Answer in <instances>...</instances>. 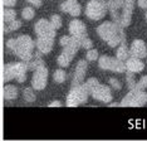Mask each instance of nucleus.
I'll use <instances>...</instances> for the list:
<instances>
[{
    "label": "nucleus",
    "mask_w": 147,
    "mask_h": 141,
    "mask_svg": "<svg viewBox=\"0 0 147 141\" xmlns=\"http://www.w3.org/2000/svg\"><path fill=\"white\" fill-rule=\"evenodd\" d=\"M23 97H24L25 102H29V103H33L36 100V96L32 88H25L23 91Z\"/></svg>",
    "instance_id": "obj_25"
},
{
    "label": "nucleus",
    "mask_w": 147,
    "mask_h": 141,
    "mask_svg": "<svg viewBox=\"0 0 147 141\" xmlns=\"http://www.w3.org/2000/svg\"><path fill=\"white\" fill-rule=\"evenodd\" d=\"M62 103L59 102V101H53V102L49 103V107H61Z\"/></svg>",
    "instance_id": "obj_39"
},
{
    "label": "nucleus",
    "mask_w": 147,
    "mask_h": 141,
    "mask_svg": "<svg viewBox=\"0 0 147 141\" xmlns=\"http://www.w3.org/2000/svg\"><path fill=\"white\" fill-rule=\"evenodd\" d=\"M69 39H71V37H69V35H64V37H62V38H61L59 43H61V45H62V47H64L67 43L69 42Z\"/></svg>",
    "instance_id": "obj_36"
},
{
    "label": "nucleus",
    "mask_w": 147,
    "mask_h": 141,
    "mask_svg": "<svg viewBox=\"0 0 147 141\" xmlns=\"http://www.w3.org/2000/svg\"><path fill=\"white\" fill-rule=\"evenodd\" d=\"M28 3H30L32 5H34L36 6V8H39V6L42 5V0H26Z\"/></svg>",
    "instance_id": "obj_38"
},
{
    "label": "nucleus",
    "mask_w": 147,
    "mask_h": 141,
    "mask_svg": "<svg viewBox=\"0 0 147 141\" xmlns=\"http://www.w3.org/2000/svg\"><path fill=\"white\" fill-rule=\"evenodd\" d=\"M3 77H4V82H9V81L15 78V73L13 69V64H5L4 66V72H3Z\"/></svg>",
    "instance_id": "obj_22"
},
{
    "label": "nucleus",
    "mask_w": 147,
    "mask_h": 141,
    "mask_svg": "<svg viewBox=\"0 0 147 141\" xmlns=\"http://www.w3.org/2000/svg\"><path fill=\"white\" fill-rule=\"evenodd\" d=\"M69 33L72 37H76L78 39H82L87 37V26L83 22L78 19H73L69 23Z\"/></svg>",
    "instance_id": "obj_11"
},
{
    "label": "nucleus",
    "mask_w": 147,
    "mask_h": 141,
    "mask_svg": "<svg viewBox=\"0 0 147 141\" xmlns=\"http://www.w3.org/2000/svg\"><path fill=\"white\" fill-rule=\"evenodd\" d=\"M53 79L55 83H63L67 79V72L64 69H57L53 75Z\"/></svg>",
    "instance_id": "obj_24"
},
{
    "label": "nucleus",
    "mask_w": 147,
    "mask_h": 141,
    "mask_svg": "<svg viewBox=\"0 0 147 141\" xmlns=\"http://www.w3.org/2000/svg\"><path fill=\"white\" fill-rule=\"evenodd\" d=\"M79 43H81V48H84L87 50L91 49L92 45H93L92 40L89 39V38H87V37H84V38H82V39H79Z\"/></svg>",
    "instance_id": "obj_32"
},
{
    "label": "nucleus",
    "mask_w": 147,
    "mask_h": 141,
    "mask_svg": "<svg viewBox=\"0 0 147 141\" xmlns=\"http://www.w3.org/2000/svg\"><path fill=\"white\" fill-rule=\"evenodd\" d=\"M108 12V6L105 3L91 0L86 6V15L91 20H99L103 19Z\"/></svg>",
    "instance_id": "obj_5"
},
{
    "label": "nucleus",
    "mask_w": 147,
    "mask_h": 141,
    "mask_svg": "<svg viewBox=\"0 0 147 141\" xmlns=\"http://www.w3.org/2000/svg\"><path fill=\"white\" fill-rule=\"evenodd\" d=\"M98 66L101 69L112 70V72H116V73L126 72V63L123 60H119L118 58H112V57H108V56H102L99 58Z\"/></svg>",
    "instance_id": "obj_6"
},
{
    "label": "nucleus",
    "mask_w": 147,
    "mask_h": 141,
    "mask_svg": "<svg viewBox=\"0 0 147 141\" xmlns=\"http://www.w3.org/2000/svg\"><path fill=\"white\" fill-rule=\"evenodd\" d=\"M97 1H101V3H105V4H107V3H108V0H97Z\"/></svg>",
    "instance_id": "obj_41"
},
{
    "label": "nucleus",
    "mask_w": 147,
    "mask_h": 141,
    "mask_svg": "<svg viewBox=\"0 0 147 141\" xmlns=\"http://www.w3.org/2000/svg\"><path fill=\"white\" fill-rule=\"evenodd\" d=\"M97 33H98L99 38L107 42V44L112 48L126 43V35L123 32V28L113 20L112 22H103L97 28Z\"/></svg>",
    "instance_id": "obj_1"
},
{
    "label": "nucleus",
    "mask_w": 147,
    "mask_h": 141,
    "mask_svg": "<svg viewBox=\"0 0 147 141\" xmlns=\"http://www.w3.org/2000/svg\"><path fill=\"white\" fill-rule=\"evenodd\" d=\"M22 16H23V19H25V20H32L35 16L34 9L29 8V6L28 8H24L23 9V12H22Z\"/></svg>",
    "instance_id": "obj_29"
},
{
    "label": "nucleus",
    "mask_w": 147,
    "mask_h": 141,
    "mask_svg": "<svg viewBox=\"0 0 147 141\" xmlns=\"http://www.w3.org/2000/svg\"><path fill=\"white\" fill-rule=\"evenodd\" d=\"M3 4H4L6 8H11L16 4V0H3Z\"/></svg>",
    "instance_id": "obj_35"
},
{
    "label": "nucleus",
    "mask_w": 147,
    "mask_h": 141,
    "mask_svg": "<svg viewBox=\"0 0 147 141\" xmlns=\"http://www.w3.org/2000/svg\"><path fill=\"white\" fill-rule=\"evenodd\" d=\"M146 19H147V12H146Z\"/></svg>",
    "instance_id": "obj_42"
},
{
    "label": "nucleus",
    "mask_w": 147,
    "mask_h": 141,
    "mask_svg": "<svg viewBox=\"0 0 147 141\" xmlns=\"http://www.w3.org/2000/svg\"><path fill=\"white\" fill-rule=\"evenodd\" d=\"M91 93L88 92V89L84 87V85H79L72 87V89L69 91L68 96H67V102L65 105L68 107H77L82 103H86L88 100V96Z\"/></svg>",
    "instance_id": "obj_3"
},
{
    "label": "nucleus",
    "mask_w": 147,
    "mask_h": 141,
    "mask_svg": "<svg viewBox=\"0 0 147 141\" xmlns=\"http://www.w3.org/2000/svg\"><path fill=\"white\" fill-rule=\"evenodd\" d=\"M109 86H111L113 89H116V91H118V89L122 88L121 82H119L118 79H116V78H109Z\"/></svg>",
    "instance_id": "obj_34"
},
{
    "label": "nucleus",
    "mask_w": 147,
    "mask_h": 141,
    "mask_svg": "<svg viewBox=\"0 0 147 141\" xmlns=\"http://www.w3.org/2000/svg\"><path fill=\"white\" fill-rule=\"evenodd\" d=\"M116 58H118L119 60H123V62H126L129 58V49L127 48L126 43L119 44L118 49L116 50Z\"/></svg>",
    "instance_id": "obj_20"
},
{
    "label": "nucleus",
    "mask_w": 147,
    "mask_h": 141,
    "mask_svg": "<svg viewBox=\"0 0 147 141\" xmlns=\"http://www.w3.org/2000/svg\"><path fill=\"white\" fill-rule=\"evenodd\" d=\"M5 45L22 60L29 62L33 57V49L35 47V42L29 35H20L16 39L6 40Z\"/></svg>",
    "instance_id": "obj_2"
},
{
    "label": "nucleus",
    "mask_w": 147,
    "mask_h": 141,
    "mask_svg": "<svg viewBox=\"0 0 147 141\" xmlns=\"http://www.w3.org/2000/svg\"><path fill=\"white\" fill-rule=\"evenodd\" d=\"M53 45H54V39L38 37V39L35 40V47L38 48V50L42 54H48L49 52H52Z\"/></svg>",
    "instance_id": "obj_16"
},
{
    "label": "nucleus",
    "mask_w": 147,
    "mask_h": 141,
    "mask_svg": "<svg viewBox=\"0 0 147 141\" xmlns=\"http://www.w3.org/2000/svg\"><path fill=\"white\" fill-rule=\"evenodd\" d=\"M135 1H137V0H123L121 22H119V26H122V28H126V26H128L129 24H131L132 12H133V6H135Z\"/></svg>",
    "instance_id": "obj_9"
},
{
    "label": "nucleus",
    "mask_w": 147,
    "mask_h": 141,
    "mask_svg": "<svg viewBox=\"0 0 147 141\" xmlns=\"http://www.w3.org/2000/svg\"><path fill=\"white\" fill-rule=\"evenodd\" d=\"M51 23H52V25L54 26V29L57 30V29H59L62 26V18L58 14H54L51 18Z\"/></svg>",
    "instance_id": "obj_31"
},
{
    "label": "nucleus",
    "mask_w": 147,
    "mask_h": 141,
    "mask_svg": "<svg viewBox=\"0 0 147 141\" xmlns=\"http://www.w3.org/2000/svg\"><path fill=\"white\" fill-rule=\"evenodd\" d=\"M126 82H127V86H128V88H129V89H135V88H136L137 81L135 79V77H133V73H132V72H128V70H127Z\"/></svg>",
    "instance_id": "obj_28"
},
{
    "label": "nucleus",
    "mask_w": 147,
    "mask_h": 141,
    "mask_svg": "<svg viewBox=\"0 0 147 141\" xmlns=\"http://www.w3.org/2000/svg\"><path fill=\"white\" fill-rule=\"evenodd\" d=\"M13 69L15 73V79L19 83H24L26 81V70H28V64L26 62H18V63H13Z\"/></svg>",
    "instance_id": "obj_15"
},
{
    "label": "nucleus",
    "mask_w": 147,
    "mask_h": 141,
    "mask_svg": "<svg viewBox=\"0 0 147 141\" xmlns=\"http://www.w3.org/2000/svg\"><path fill=\"white\" fill-rule=\"evenodd\" d=\"M73 57H74L73 54H69V53H67V52L63 50L62 54H59L58 59H57V63H58L61 67H63V68H64V67H68L69 64H71Z\"/></svg>",
    "instance_id": "obj_21"
},
{
    "label": "nucleus",
    "mask_w": 147,
    "mask_h": 141,
    "mask_svg": "<svg viewBox=\"0 0 147 141\" xmlns=\"http://www.w3.org/2000/svg\"><path fill=\"white\" fill-rule=\"evenodd\" d=\"M22 26V22L20 20H13L10 23H5L4 25V33H9V32H13V30H16Z\"/></svg>",
    "instance_id": "obj_23"
},
{
    "label": "nucleus",
    "mask_w": 147,
    "mask_h": 141,
    "mask_svg": "<svg viewBox=\"0 0 147 141\" xmlns=\"http://www.w3.org/2000/svg\"><path fill=\"white\" fill-rule=\"evenodd\" d=\"M137 4H138L140 8L147 9V0H137Z\"/></svg>",
    "instance_id": "obj_37"
},
{
    "label": "nucleus",
    "mask_w": 147,
    "mask_h": 141,
    "mask_svg": "<svg viewBox=\"0 0 147 141\" xmlns=\"http://www.w3.org/2000/svg\"><path fill=\"white\" fill-rule=\"evenodd\" d=\"M40 54H42V53L38 50L35 54H33L32 59L29 60V62H26V64H28V68L30 69V70H35V69H38V68H40V67H43V66H45L44 64V60H43Z\"/></svg>",
    "instance_id": "obj_18"
},
{
    "label": "nucleus",
    "mask_w": 147,
    "mask_h": 141,
    "mask_svg": "<svg viewBox=\"0 0 147 141\" xmlns=\"http://www.w3.org/2000/svg\"><path fill=\"white\" fill-rule=\"evenodd\" d=\"M83 85H84V87H86L87 89H88L89 93H92L93 89H94L96 87L99 85V82H98V81H97L96 78H89V79H87L86 82H83Z\"/></svg>",
    "instance_id": "obj_27"
},
{
    "label": "nucleus",
    "mask_w": 147,
    "mask_h": 141,
    "mask_svg": "<svg viewBox=\"0 0 147 141\" xmlns=\"http://www.w3.org/2000/svg\"><path fill=\"white\" fill-rule=\"evenodd\" d=\"M47 81H48V69L45 66L34 70V75L32 78V86L36 91H42L47 87Z\"/></svg>",
    "instance_id": "obj_8"
},
{
    "label": "nucleus",
    "mask_w": 147,
    "mask_h": 141,
    "mask_svg": "<svg viewBox=\"0 0 147 141\" xmlns=\"http://www.w3.org/2000/svg\"><path fill=\"white\" fill-rule=\"evenodd\" d=\"M34 30H35L36 35L42 37V38H49V39L55 38V29H54V26L52 25L51 20L39 19L38 22L35 23Z\"/></svg>",
    "instance_id": "obj_7"
},
{
    "label": "nucleus",
    "mask_w": 147,
    "mask_h": 141,
    "mask_svg": "<svg viewBox=\"0 0 147 141\" xmlns=\"http://www.w3.org/2000/svg\"><path fill=\"white\" fill-rule=\"evenodd\" d=\"M112 107H116V106H119V103H109Z\"/></svg>",
    "instance_id": "obj_40"
},
{
    "label": "nucleus",
    "mask_w": 147,
    "mask_h": 141,
    "mask_svg": "<svg viewBox=\"0 0 147 141\" xmlns=\"http://www.w3.org/2000/svg\"><path fill=\"white\" fill-rule=\"evenodd\" d=\"M91 95L94 100L99 101V102H103V103H111V101H112L111 88L106 85H98L93 89V92Z\"/></svg>",
    "instance_id": "obj_10"
},
{
    "label": "nucleus",
    "mask_w": 147,
    "mask_h": 141,
    "mask_svg": "<svg viewBox=\"0 0 147 141\" xmlns=\"http://www.w3.org/2000/svg\"><path fill=\"white\" fill-rule=\"evenodd\" d=\"M146 58H147V57H146Z\"/></svg>",
    "instance_id": "obj_43"
},
{
    "label": "nucleus",
    "mask_w": 147,
    "mask_h": 141,
    "mask_svg": "<svg viewBox=\"0 0 147 141\" xmlns=\"http://www.w3.org/2000/svg\"><path fill=\"white\" fill-rule=\"evenodd\" d=\"M147 103V93L141 89H129V92L123 97L119 106L122 107H141Z\"/></svg>",
    "instance_id": "obj_4"
},
{
    "label": "nucleus",
    "mask_w": 147,
    "mask_h": 141,
    "mask_svg": "<svg viewBox=\"0 0 147 141\" xmlns=\"http://www.w3.org/2000/svg\"><path fill=\"white\" fill-rule=\"evenodd\" d=\"M125 63H126V70L132 72V73H140L143 70V68H145V63H143L140 58H136V57L128 58Z\"/></svg>",
    "instance_id": "obj_17"
},
{
    "label": "nucleus",
    "mask_w": 147,
    "mask_h": 141,
    "mask_svg": "<svg viewBox=\"0 0 147 141\" xmlns=\"http://www.w3.org/2000/svg\"><path fill=\"white\" fill-rule=\"evenodd\" d=\"M86 58L87 60H89V62H94V60L98 59V50L97 49H88V52H87V54H86Z\"/></svg>",
    "instance_id": "obj_30"
},
{
    "label": "nucleus",
    "mask_w": 147,
    "mask_h": 141,
    "mask_svg": "<svg viewBox=\"0 0 147 141\" xmlns=\"http://www.w3.org/2000/svg\"><path fill=\"white\" fill-rule=\"evenodd\" d=\"M147 88V76H143L141 79L137 82L136 85V89H141V91H145Z\"/></svg>",
    "instance_id": "obj_33"
},
{
    "label": "nucleus",
    "mask_w": 147,
    "mask_h": 141,
    "mask_svg": "<svg viewBox=\"0 0 147 141\" xmlns=\"http://www.w3.org/2000/svg\"><path fill=\"white\" fill-rule=\"evenodd\" d=\"M3 16H4V22L5 23H10V22H13V20L16 19V12L15 10H13V9H5Z\"/></svg>",
    "instance_id": "obj_26"
},
{
    "label": "nucleus",
    "mask_w": 147,
    "mask_h": 141,
    "mask_svg": "<svg viewBox=\"0 0 147 141\" xmlns=\"http://www.w3.org/2000/svg\"><path fill=\"white\" fill-rule=\"evenodd\" d=\"M61 9H62V12L68 13L72 16L81 15V5L78 4L77 0H65L61 5Z\"/></svg>",
    "instance_id": "obj_14"
},
{
    "label": "nucleus",
    "mask_w": 147,
    "mask_h": 141,
    "mask_svg": "<svg viewBox=\"0 0 147 141\" xmlns=\"http://www.w3.org/2000/svg\"><path fill=\"white\" fill-rule=\"evenodd\" d=\"M87 67H88V63H87V60H84V59L79 60V62L77 63V67H76V70H74V77H73V82H72V87L79 86L83 83L86 73H87Z\"/></svg>",
    "instance_id": "obj_12"
},
{
    "label": "nucleus",
    "mask_w": 147,
    "mask_h": 141,
    "mask_svg": "<svg viewBox=\"0 0 147 141\" xmlns=\"http://www.w3.org/2000/svg\"><path fill=\"white\" fill-rule=\"evenodd\" d=\"M129 54L132 57H136V58H145L147 57V45L146 43L141 39H136L133 40V43L131 44V48H129Z\"/></svg>",
    "instance_id": "obj_13"
},
{
    "label": "nucleus",
    "mask_w": 147,
    "mask_h": 141,
    "mask_svg": "<svg viewBox=\"0 0 147 141\" xmlns=\"http://www.w3.org/2000/svg\"><path fill=\"white\" fill-rule=\"evenodd\" d=\"M3 96L5 101H13L18 97V88L13 85H6L3 89Z\"/></svg>",
    "instance_id": "obj_19"
}]
</instances>
